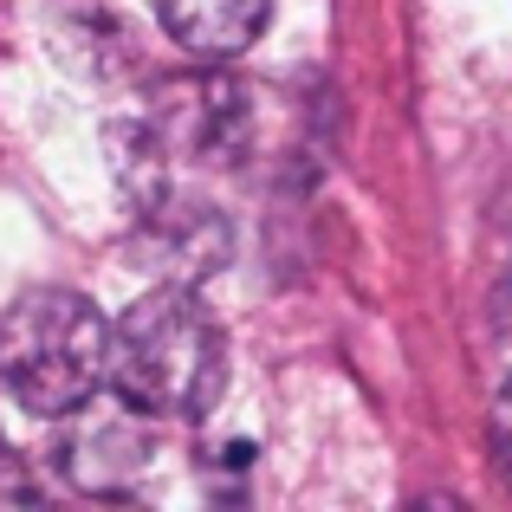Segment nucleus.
<instances>
[{
  "label": "nucleus",
  "instance_id": "7ed1b4c3",
  "mask_svg": "<svg viewBox=\"0 0 512 512\" xmlns=\"http://www.w3.org/2000/svg\"><path fill=\"white\" fill-rule=\"evenodd\" d=\"M59 474L91 500H124L143 474L156 467V415L117 396L111 383L85 396L72 415H59V448H52Z\"/></svg>",
  "mask_w": 512,
  "mask_h": 512
},
{
  "label": "nucleus",
  "instance_id": "f03ea898",
  "mask_svg": "<svg viewBox=\"0 0 512 512\" xmlns=\"http://www.w3.org/2000/svg\"><path fill=\"white\" fill-rule=\"evenodd\" d=\"M111 370V325L85 292L33 286L0 318V383L39 422L72 415L85 396L104 389Z\"/></svg>",
  "mask_w": 512,
  "mask_h": 512
},
{
  "label": "nucleus",
  "instance_id": "f257e3e1",
  "mask_svg": "<svg viewBox=\"0 0 512 512\" xmlns=\"http://www.w3.org/2000/svg\"><path fill=\"white\" fill-rule=\"evenodd\" d=\"M104 383L150 409L156 422H195L227 389V331L182 279H169L111 325Z\"/></svg>",
  "mask_w": 512,
  "mask_h": 512
},
{
  "label": "nucleus",
  "instance_id": "39448f33",
  "mask_svg": "<svg viewBox=\"0 0 512 512\" xmlns=\"http://www.w3.org/2000/svg\"><path fill=\"white\" fill-rule=\"evenodd\" d=\"M156 13H163V33L195 65H234L266 33L273 0H156Z\"/></svg>",
  "mask_w": 512,
  "mask_h": 512
},
{
  "label": "nucleus",
  "instance_id": "20e7f679",
  "mask_svg": "<svg viewBox=\"0 0 512 512\" xmlns=\"http://www.w3.org/2000/svg\"><path fill=\"white\" fill-rule=\"evenodd\" d=\"M175 163H240L253 150V91L227 78L221 65H201L195 78H169L143 111Z\"/></svg>",
  "mask_w": 512,
  "mask_h": 512
},
{
  "label": "nucleus",
  "instance_id": "423d86ee",
  "mask_svg": "<svg viewBox=\"0 0 512 512\" xmlns=\"http://www.w3.org/2000/svg\"><path fill=\"white\" fill-rule=\"evenodd\" d=\"M493 344H500V357H506V370H512V273L500 279V292H493ZM500 409H506V422H512V383H506Z\"/></svg>",
  "mask_w": 512,
  "mask_h": 512
}]
</instances>
